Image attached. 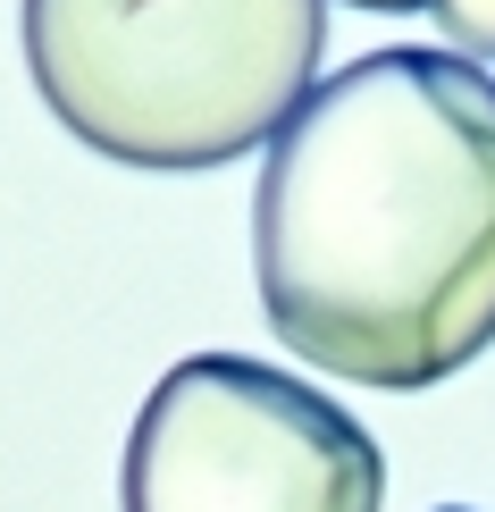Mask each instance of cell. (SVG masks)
<instances>
[{"label": "cell", "mask_w": 495, "mask_h": 512, "mask_svg": "<svg viewBox=\"0 0 495 512\" xmlns=\"http://www.w3.org/2000/svg\"><path fill=\"white\" fill-rule=\"evenodd\" d=\"M261 311L311 370L445 387L495 345V68L361 51L311 84L252 194Z\"/></svg>", "instance_id": "obj_1"}, {"label": "cell", "mask_w": 495, "mask_h": 512, "mask_svg": "<svg viewBox=\"0 0 495 512\" xmlns=\"http://www.w3.org/2000/svg\"><path fill=\"white\" fill-rule=\"evenodd\" d=\"M17 34L76 143L193 177L286 135L319 76L328 0H26Z\"/></svg>", "instance_id": "obj_2"}, {"label": "cell", "mask_w": 495, "mask_h": 512, "mask_svg": "<svg viewBox=\"0 0 495 512\" xmlns=\"http://www.w3.org/2000/svg\"><path fill=\"white\" fill-rule=\"evenodd\" d=\"M126 512H378L386 454L344 403L244 353H193L143 395Z\"/></svg>", "instance_id": "obj_3"}, {"label": "cell", "mask_w": 495, "mask_h": 512, "mask_svg": "<svg viewBox=\"0 0 495 512\" xmlns=\"http://www.w3.org/2000/svg\"><path fill=\"white\" fill-rule=\"evenodd\" d=\"M420 9L437 17V34L454 42V59H470V68L495 59V0H420Z\"/></svg>", "instance_id": "obj_4"}, {"label": "cell", "mask_w": 495, "mask_h": 512, "mask_svg": "<svg viewBox=\"0 0 495 512\" xmlns=\"http://www.w3.org/2000/svg\"><path fill=\"white\" fill-rule=\"evenodd\" d=\"M353 9H420V0H353Z\"/></svg>", "instance_id": "obj_5"}, {"label": "cell", "mask_w": 495, "mask_h": 512, "mask_svg": "<svg viewBox=\"0 0 495 512\" xmlns=\"http://www.w3.org/2000/svg\"><path fill=\"white\" fill-rule=\"evenodd\" d=\"M445 512H470V504H445Z\"/></svg>", "instance_id": "obj_6"}]
</instances>
